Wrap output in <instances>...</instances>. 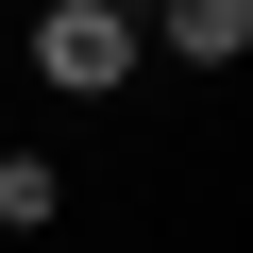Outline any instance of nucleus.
Here are the masks:
<instances>
[{
  "label": "nucleus",
  "instance_id": "obj_1",
  "mask_svg": "<svg viewBox=\"0 0 253 253\" xmlns=\"http://www.w3.org/2000/svg\"><path fill=\"white\" fill-rule=\"evenodd\" d=\"M0 51H17L51 101H118V84L152 68V51H135V17H84V0H51V17H34V34H0Z\"/></svg>",
  "mask_w": 253,
  "mask_h": 253
},
{
  "label": "nucleus",
  "instance_id": "obj_2",
  "mask_svg": "<svg viewBox=\"0 0 253 253\" xmlns=\"http://www.w3.org/2000/svg\"><path fill=\"white\" fill-rule=\"evenodd\" d=\"M135 51H169V68H236V51H253V0H152Z\"/></svg>",
  "mask_w": 253,
  "mask_h": 253
},
{
  "label": "nucleus",
  "instance_id": "obj_3",
  "mask_svg": "<svg viewBox=\"0 0 253 253\" xmlns=\"http://www.w3.org/2000/svg\"><path fill=\"white\" fill-rule=\"evenodd\" d=\"M51 219H68V169L51 152H0V236H51Z\"/></svg>",
  "mask_w": 253,
  "mask_h": 253
},
{
  "label": "nucleus",
  "instance_id": "obj_4",
  "mask_svg": "<svg viewBox=\"0 0 253 253\" xmlns=\"http://www.w3.org/2000/svg\"><path fill=\"white\" fill-rule=\"evenodd\" d=\"M84 17H152V0H84Z\"/></svg>",
  "mask_w": 253,
  "mask_h": 253
},
{
  "label": "nucleus",
  "instance_id": "obj_5",
  "mask_svg": "<svg viewBox=\"0 0 253 253\" xmlns=\"http://www.w3.org/2000/svg\"><path fill=\"white\" fill-rule=\"evenodd\" d=\"M0 68H17V51H0Z\"/></svg>",
  "mask_w": 253,
  "mask_h": 253
}]
</instances>
